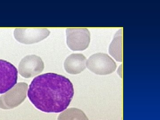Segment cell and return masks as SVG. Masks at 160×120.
Here are the masks:
<instances>
[{
	"label": "cell",
	"instance_id": "obj_9",
	"mask_svg": "<svg viewBox=\"0 0 160 120\" xmlns=\"http://www.w3.org/2000/svg\"><path fill=\"white\" fill-rule=\"evenodd\" d=\"M122 29L117 32L109 47V53L118 62H122Z\"/></svg>",
	"mask_w": 160,
	"mask_h": 120
},
{
	"label": "cell",
	"instance_id": "obj_3",
	"mask_svg": "<svg viewBox=\"0 0 160 120\" xmlns=\"http://www.w3.org/2000/svg\"><path fill=\"white\" fill-rule=\"evenodd\" d=\"M28 89L27 83H18L5 94L0 97V108L9 109L19 106L26 99Z\"/></svg>",
	"mask_w": 160,
	"mask_h": 120
},
{
	"label": "cell",
	"instance_id": "obj_6",
	"mask_svg": "<svg viewBox=\"0 0 160 120\" xmlns=\"http://www.w3.org/2000/svg\"><path fill=\"white\" fill-rule=\"evenodd\" d=\"M50 33L46 28H16L14 31V36L20 43L32 44L45 39Z\"/></svg>",
	"mask_w": 160,
	"mask_h": 120
},
{
	"label": "cell",
	"instance_id": "obj_5",
	"mask_svg": "<svg viewBox=\"0 0 160 120\" xmlns=\"http://www.w3.org/2000/svg\"><path fill=\"white\" fill-rule=\"evenodd\" d=\"M18 71L15 66L0 59V94L6 93L17 83Z\"/></svg>",
	"mask_w": 160,
	"mask_h": 120
},
{
	"label": "cell",
	"instance_id": "obj_1",
	"mask_svg": "<svg viewBox=\"0 0 160 120\" xmlns=\"http://www.w3.org/2000/svg\"><path fill=\"white\" fill-rule=\"evenodd\" d=\"M71 81L54 73L35 78L29 85L28 96L36 108L46 113H59L67 109L74 95Z\"/></svg>",
	"mask_w": 160,
	"mask_h": 120
},
{
	"label": "cell",
	"instance_id": "obj_8",
	"mask_svg": "<svg viewBox=\"0 0 160 120\" xmlns=\"http://www.w3.org/2000/svg\"><path fill=\"white\" fill-rule=\"evenodd\" d=\"M86 58L82 53H73L65 60L64 68L68 73L78 74L86 68Z\"/></svg>",
	"mask_w": 160,
	"mask_h": 120
},
{
	"label": "cell",
	"instance_id": "obj_10",
	"mask_svg": "<svg viewBox=\"0 0 160 120\" xmlns=\"http://www.w3.org/2000/svg\"><path fill=\"white\" fill-rule=\"evenodd\" d=\"M58 120H89V119L81 109L72 108L61 113Z\"/></svg>",
	"mask_w": 160,
	"mask_h": 120
},
{
	"label": "cell",
	"instance_id": "obj_4",
	"mask_svg": "<svg viewBox=\"0 0 160 120\" xmlns=\"http://www.w3.org/2000/svg\"><path fill=\"white\" fill-rule=\"evenodd\" d=\"M67 44L72 51H83L88 48L90 33L87 28H67Z\"/></svg>",
	"mask_w": 160,
	"mask_h": 120
},
{
	"label": "cell",
	"instance_id": "obj_7",
	"mask_svg": "<svg viewBox=\"0 0 160 120\" xmlns=\"http://www.w3.org/2000/svg\"><path fill=\"white\" fill-rule=\"evenodd\" d=\"M44 64L40 57L35 55L26 56L19 65V72L25 78H29L40 74L44 70Z\"/></svg>",
	"mask_w": 160,
	"mask_h": 120
},
{
	"label": "cell",
	"instance_id": "obj_2",
	"mask_svg": "<svg viewBox=\"0 0 160 120\" xmlns=\"http://www.w3.org/2000/svg\"><path fill=\"white\" fill-rule=\"evenodd\" d=\"M86 67L95 74L106 75L115 71L117 65L114 60L108 54L99 52L89 57L86 61Z\"/></svg>",
	"mask_w": 160,
	"mask_h": 120
}]
</instances>
